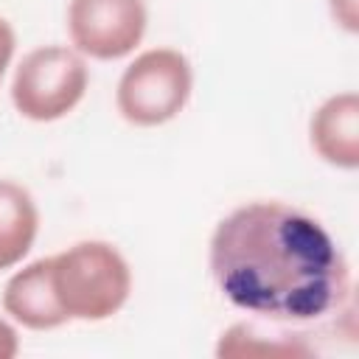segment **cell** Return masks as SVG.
Here are the masks:
<instances>
[{"instance_id":"2","label":"cell","mask_w":359,"mask_h":359,"mask_svg":"<svg viewBox=\"0 0 359 359\" xmlns=\"http://www.w3.org/2000/svg\"><path fill=\"white\" fill-rule=\"evenodd\" d=\"M50 272L56 297L70 320H109L132 292L129 264L107 241H79L50 255Z\"/></svg>"},{"instance_id":"5","label":"cell","mask_w":359,"mask_h":359,"mask_svg":"<svg viewBox=\"0 0 359 359\" xmlns=\"http://www.w3.org/2000/svg\"><path fill=\"white\" fill-rule=\"evenodd\" d=\"M146 0H70L67 34L81 56L112 62L129 56L146 34Z\"/></svg>"},{"instance_id":"3","label":"cell","mask_w":359,"mask_h":359,"mask_svg":"<svg viewBox=\"0 0 359 359\" xmlns=\"http://www.w3.org/2000/svg\"><path fill=\"white\" fill-rule=\"evenodd\" d=\"M191 90L194 70L188 56L174 48H151L123 70L115 104L132 126H163L185 109Z\"/></svg>"},{"instance_id":"7","label":"cell","mask_w":359,"mask_h":359,"mask_svg":"<svg viewBox=\"0 0 359 359\" xmlns=\"http://www.w3.org/2000/svg\"><path fill=\"white\" fill-rule=\"evenodd\" d=\"M3 309L14 323L31 331H50L70 323L53 289L50 258H36L8 278L3 289Z\"/></svg>"},{"instance_id":"1","label":"cell","mask_w":359,"mask_h":359,"mask_svg":"<svg viewBox=\"0 0 359 359\" xmlns=\"http://www.w3.org/2000/svg\"><path fill=\"white\" fill-rule=\"evenodd\" d=\"M219 292L255 320L292 328L325 323L351 306V266L309 213L286 202H247L210 236Z\"/></svg>"},{"instance_id":"8","label":"cell","mask_w":359,"mask_h":359,"mask_svg":"<svg viewBox=\"0 0 359 359\" xmlns=\"http://www.w3.org/2000/svg\"><path fill=\"white\" fill-rule=\"evenodd\" d=\"M306 334L294 331L292 325L269 323V320H247L236 323L222 331L216 356L241 359V356H311L317 353L314 345L303 339Z\"/></svg>"},{"instance_id":"6","label":"cell","mask_w":359,"mask_h":359,"mask_svg":"<svg viewBox=\"0 0 359 359\" xmlns=\"http://www.w3.org/2000/svg\"><path fill=\"white\" fill-rule=\"evenodd\" d=\"M309 140L317 157L334 168H359V95L353 90L325 98L309 121Z\"/></svg>"},{"instance_id":"11","label":"cell","mask_w":359,"mask_h":359,"mask_svg":"<svg viewBox=\"0 0 359 359\" xmlns=\"http://www.w3.org/2000/svg\"><path fill=\"white\" fill-rule=\"evenodd\" d=\"M14 45H17V39H14L11 22H8L6 17H0V81H3V76H6V67L11 65Z\"/></svg>"},{"instance_id":"10","label":"cell","mask_w":359,"mask_h":359,"mask_svg":"<svg viewBox=\"0 0 359 359\" xmlns=\"http://www.w3.org/2000/svg\"><path fill=\"white\" fill-rule=\"evenodd\" d=\"M328 8L339 28H345L348 34L359 31V3L356 0H328Z\"/></svg>"},{"instance_id":"12","label":"cell","mask_w":359,"mask_h":359,"mask_svg":"<svg viewBox=\"0 0 359 359\" xmlns=\"http://www.w3.org/2000/svg\"><path fill=\"white\" fill-rule=\"evenodd\" d=\"M20 351V342H17V331L0 317V359H14Z\"/></svg>"},{"instance_id":"4","label":"cell","mask_w":359,"mask_h":359,"mask_svg":"<svg viewBox=\"0 0 359 359\" xmlns=\"http://www.w3.org/2000/svg\"><path fill=\"white\" fill-rule=\"evenodd\" d=\"M87 65L76 48L45 45L22 56L11 81V101L17 112L36 123L65 118L87 93Z\"/></svg>"},{"instance_id":"9","label":"cell","mask_w":359,"mask_h":359,"mask_svg":"<svg viewBox=\"0 0 359 359\" xmlns=\"http://www.w3.org/2000/svg\"><path fill=\"white\" fill-rule=\"evenodd\" d=\"M39 210L28 188L14 180H0V269L20 264L34 247Z\"/></svg>"}]
</instances>
